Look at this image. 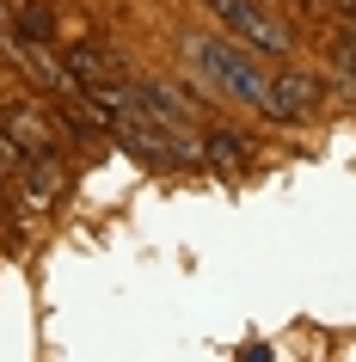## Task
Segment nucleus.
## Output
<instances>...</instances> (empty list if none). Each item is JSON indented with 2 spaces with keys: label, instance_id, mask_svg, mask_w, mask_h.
<instances>
[{
  "label": "nucleus",
  "instance_id": "1",
  "mask_svg": "<svg viewBox=\"0 0 356 362\" xmlns=\"http://www.w3.org/2000/svg\"><path fill=\"white\" fill-rule=\"evenodd\" d=\"M185 62H190V74L203 80L209 93L234 98V105H258L264 80H270L258 68V56H252L246 43H234V37H190L185 43Z\"/></svg>",
  "mask_w": 356,
  "mask_h": 362
},
{
  "label": "nucleus",
  "instance_id": "2",
  "mask_svg": "<svg viewBox=\"0 0 356 362\" xmlns=\"http://www.w3.org/2000/svg\"><path fill=\"white\" fill-rule=\"evenodd\" d=\"M209 13L234 31V43H246L252 56H270V62H282L289 49H295V31L264 6V0H209Z\"/></svg>",
  "mask_w": 356,
  "mask_h": 362
},
{
  "label": "nucleus",
  "instance_id": "3",
  "mask_svg": "<svg viewBox=\"0 0 356 362\" xmlns=\"http://www.w3.org/2000/svg\"><path fill=\"white\" fill-rule=\"evenodd\" d=\"M258 111L264 117H277V123H295V117H314L319 111V80L314 74H277V80H264V98H258Z\"/></svg>",
  "mask_w": 356,
  "mask_h": 362
},
{
  "label": "nucleus",
  "instance_id": "4",
  "mask_svg": "<svg viewBox=\"0 0 356 362\" xmlns=\"http://www.w3.org/2000/svg\"><path fill=\"white\" fill-rule=\"evenodd\" d=\"M0 129L13 135L19 153H56L62 135H56V117L50 111H31V105H0Z\"/></svg>",
  "mask_w": 356,
  "mask_h": 362
},
{
  "label": "nucleus",
  "instance_id": "5",
  "mask_svg": "<svg viewBox=\"0 0 356 362\" xmlns=\"http://www.w3.org/2000/svg\"><path fill=\"white\" fill-rule=\"evenodd\" d=\"M19 191L38 203V209H50V203H62V191H68V172L56 166V153H25L19 160Z\"/></svg>",
  "mask_w": 356,
  "mask_h": 362
},
{
  "label": "nucleus",
  "instance_id": "6",
  "mask_svg": "<svg viewBox=\"0 0 356 362\" xmlns=\"http://www.w3.org/2000/svg\"><path fill=\"white\" fill-rule=\"evenodd\" d=\"M130 98L142 105V111H154L166 129H178V135H197V117H190V105L185 98H172V86H160V80H148V86H130Z\"/></svg>",
  "mask_w": 356,
  "mask_h": 362
},
{
  "label": "nucleus",
  "instance_id": "7",
  "mask_svg": "<svg viewBox=\"0 0 356 362\" xmlns=\"http://www.w3.org/2000/svg\"><path fill=\"white\" fill-rule=\"evenodd\" d=\"M68 74L86 86V93H98V86H117V62L98 49V43H68Z\"/></svg>",
  "mask_w": 356,
  "mask_h": 362
},
{
  "label": "nucleus",
  "instance_id": "8",
  "mask_svg": "<svg viewBox=\"0 0 356 362\" xmlns=\"http://www.w3.org/2000/svg\"><path fill=\"white\" fill-rule=\"evenodd\" d=\"M246 153H252V148H246L234 129H215V135L203 141V160H215L222 172H240V166H246Z\"/></svg>",
  "mask_w": 356,
  "mask_h": 362
},
{
  "label": "nucleus",
  "instance_id": "9",
  "mask_svg": "<svg viewBox=\"0 0 356 362\" xmlns=\"http://www.w3.org/2000/svg\"><path fill=\"white\" fill-rule=\"evenodd\" d=\"M338 68L356 80V31H344V37H338Z\"/></svg>",
  "mask_w": 356,
  "mask_h": 362
},
{
  "label": "nucleus",
  "instance_id": "10",
  "mask_svg": "<svg viewBox=\"0 0 356 362\" xmlns=\"http://www.w3.org/2000/svg\"><path fill=\"white\" fill-rule=\"evenodd\" d=\"M0 209H6V172H0Z\"/></svg>",
  "mask_w": 356,
  "mask_h": 362
}]
</instances>
